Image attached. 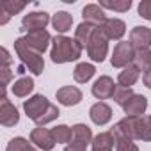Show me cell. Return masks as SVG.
Here are the masks:
<instances>
[{
    "label": "cell",
    "mask_w": 151,
    "mask_h": 151,
    "mask_svg": "<svg viewBox=\"0 0 151 151\" xmlns=\"http://www.w3.org/2000/svg\"><path fill=\"white\" fill-rule=\"evenodd\" d=\"M130 45L133 50H142L151 46V29L149 27H133L130 32Z\"/></svg>",
    "instance_id": "cell-15"
},
{
    "label": "cell",
    "mask_w": 151,
    "mask_h": 151,
    "mask_svg": "<svg viewBox=\"0 0 151 151\" xmlns=\"http://www.w3.org/2000/svg\"><path fill=\"white\" fill-rule=\"evenodd\" d=\"M60 116V112H59V109H57V105H53V103H50V107H48V110L36 121V124L37 126H45V124H48V123H52V121H55L57 117Z\"/></svg>",
    "instance_id": "cell-30"
},
{
    "label": "cell",
    "mask_w": 151,
    "mask_h": 151,
    "mask_svg": "<svg viewBox=\"0 0 151 151\" xmlns=\"http://www.w3.org/2000/svg\"><path fill=\"white\" fill-rule=\"evenodd\" d=\"M87 55L94 62H103L105 57L109 55V39L101 29H96V32L93 34V37L87 45Z\"/></svg>",
    "instance_id": "cell-3"
},
{
    "label": "cell",
    "mask_w": 151,
    "mask_h": 151,
    "mask_svg": "<svg viewBox=\"0 0 151 151\" xmlns=\"http://www.w3.org/2000/svg\"><path fill=\"white\" fill-rule=\"evenodd\" d=\"M30 142L37 147V149H43V151H52L53 146L57 144L53 135H52V130H46L43 126L39 128H34L30 132Z\"/></svg>",
    "instance_id": "cell-9"
},
{
    "label": "cell",
    "mask_w": 151,
    "mask_h": 151,
    "mask_svg": "<svg viewBox=\"0 0 151 151\" xmlns=\"http://www.w3.org/2000/svg\"><path fill=\"white\" fill-rule=\"evenodd\" d=\"M64 151H87V146L82 142H77V140H71L69 144H66Z\"/></svg>",
    "instance_id": "cell-35"
},
{
    "label": "cell",
    "mask_w": 151,
    "mask_h": 151,
    "mask_svg": "<svg viewBox=\"0 0 151 151\" xmlns=\"http://www.w3.org/2000/svg\"><path fill=\"white\" fill-rule=\"evenodd\" d=\"M52 25H53V29H55L57 32H60V36H62L64 32H68V30L71 29V25H73V16H71L69 13H66V11H59V13L53 14Z\"/></svg>",
    "instance_id": "cell-21"
},
{
    "label": "cell",
    "mask_w": 151,
    "mask_h": 151,
    "mask_svg": "<svg viewBox=\"0 0 151 151\" xmlns=\"http://www.w3.org/2000/svg\"><path fill=\"white\" fill-rule=\"evenodd\" d=\"M116 151H139V146L130 139H123L116 142Z\"/></svg>",
    "instance_id": "cell-34"
},
{
    "label": "cell",
    "mask_w": 151,
    "mask_h": 151,
    "mask_svg": "<svg viewBox=\"0 0 151 151\" xmlns=\"http://www.w3.org/2000/svg\"><path fill=\"white\" fill-rule=\"evenodd\" d=\"M100 7L117 13H126L132 7V0H100Z\"/></svg>",
    "instance_id": "cell-28"
},
{
    "label": "cell",
    "mask_w": 151,
    "mask_h": 151,
    "mask_svg": "<svg viewBox=\"0 0 151 151\" xmlns=\"http://www.w3.org/2000/svg\"><path fill=\"white\" fill-rule=\"evenodd\" d=\"M50 41H52V36H50L46 30H36V32H29V34L25 36V43H27L34 52H37V53H41V55L46 52Z\"/></svg>",
    "instance_id": "cell-13"
},
{
    "label": "cell",
    "mask_w": 151,
    "mask_h": 151,
    "mask_svg": "<svg viewBox=\"0 0 151 151\" xmlns=\"http://www.w3.org/2000/svg\"><path fill=\"white\" fill-rule=\"evenodd\" d=\"M137 11H139V16H142L144 20L151 22V0H140Z\"/></svg>",
    "instance_id": "cell-33"
},
{
    "label": "cell",
    "mask_w": 151,
    "mask_h": 151,
    "mask_svg": "<svg viewBox=\"0 0 151 151\" xmlns=\"http://www.w3.org/2000/svg\"><path fill=\"white\" fill-rule=\"evenodd\" d=\"M137 140L151 142V116L137 117Z\"/></svg>",
    "instance_id": "cell-25"
},
{
    "label": "cell",
    "mask_w": 151,
    "mask_h": 151,
    "mask_svg": "<svg viewBox=\"0 0 151 151\" xmlns=\"http://www.w3.org/2000/svg\"><path fill=\"white\" fill-rule=\"evenodd\" d=\"M82 46L77 43V39H71L68 36H55L52 39V50H50V57L55 64H66V62H73L78 60L82 55Z\"/></svg>",
    "instance_id": "cell-1"
},
{
    "label": "cell",
    "mask_w": 151,
    "mask_h": 151,
    "mask_svg": "<svg viewBox=\"0 0 151 151\" xmlns=\"http://www.w3.org/2000/svg\"><path fill=\"white\" fill-rule=\"evenodd\" d=\"M0 13H2V18H0V25H6V23L9 22V18H11V16H9V14H7L2 7H0Z\"/></svg>",
    "instance_id": "cell-39"
},
{
    "label": "cell",
    "mask_w": 151,
    "mask_h": 151,
    "mask_svg": "<svg viewBox=\"0 0 151 151\" xmlns=\"http://www.w3.org/2000/svg\"><path fill=\"white\" fill-rule=\"evenodd\" d=\"M11 91H13V94L18 96V98H27V96L34 91V80H32L30 77H22V78H18V80L13 84Z\"/></svg>",
    "instance_id": "cell-22"
},
{
    "label": "cell",
    "mask_w": 151,
    "mask_h": 151,
    "mask_svg": "<svg viewBox=\"0 0 151 151\" xmlns=\"http://www.w3.org/2000/svg\"><path fill=\"white\" fill-rule=\"evenodd\" d=\"M116 84L110 77H107V75H103V77H100L93 87H91V93L96 100H109V98H114V93H116Z\"/></svg>",
    "instance_id": "cell-8"
},
{
    "label": "cell",
    "mask_w": 151,
    "mask_h": 151,
    "mask_svg": "<svg viewBox=\"0 0 151 151\" xmlns=\"http://www.w3.org/2000/svg\"><path fill=\"white\" fill-rule=\"evenodd\" d=\"M139 75H140V71H139L133 64L126 66V68L119 73V77H117V86H123V87H132V86L139 80Z\"/></svg>",
    "instance_id": "cell-24"
},
{
    "label": "cell",
    "mask_w": 151,
    "mask_h": 151,
    "mask_svg": "<svg viewBox=\"0 0 151 151\" xmlns=\"http://www.w3.org/2000/svg\"><path fill=\"white\" fill-rule=\"evenodd\" d=\"M20 121V114H18V109L7 100V96L0 98V123L2 126H14L18 124Z\"/></svg>",
    "instance_id": "cell-11"
},
{
    "label": "cell",
    "mask_w": 151,
    "mask_h": 151,
    "mask_svg": "<svg viewBox=\"0 0 151 151\" xmlns=\"http://www.w3.org/2000/svg\"><path fill=\"white\" fill-rule=\"evenodd\" d=\"M57 96V101L64 107H75V105H78L82 101V91L78 87H75V86H64L60 89H57L55 93Z\"/></svg>",
    "instance_id": "cell-10"
},
{
    "label": "cell",
    "mask_w": 151,
    "mask_h": 151,
    "mask_svg": "<svg viewBox=\"0 0 151 151\" xmlns=\"http://www.w3.org/2000/svg\"><path fill=\"white\" fill-rule=\"evenodd\" d=\"M0 53H2V57H4V66H9V64H11V57H9V53H7V50L2 48V50H0Z\"/></svg>",
    "instance_id": "cell-38"
},
{
    "label": "cell",
    "mask_w": 151,
    "mask_h": 151,
    "mask_svg": "<svg viewBox=\"0 0 151 151\" xmlns=\"http://www.w3.org/2000/svg\"><path fill=\"white\" fill-rule=\"evenodd\" d=\"M73 128V140H77V142H82V144H89V142H93V132H91V128L87 126V124H82V123H78V124H75V126H71Z\"/></svg>",
    "instance_id": "cell-26"
},
{
    "label": "cell",
    "mask_w": 151,
    "mask_h": 151,
    "mask_svg": "<svg viewBox=\"0 0 151 151\" xmlns=\"http://www.w3.org/2000/svg\"><path fill=\"white\" fill-rule=\"evenodd\" d=\"M94 32H96V27L82 22L77 29H75V39H77V43L82 48H87V45H89V41H91V37H93Z\"/></svg>",
    "instance_id": "cell-20"
},
{
    "label": "cell",
    "mask_w": 151,
    "mask_h": 151,
    "mask_svg": "<svg viewBox=\"0 0 151 151\" xmlns=\"http://www.w3.org/2000/svg\"><path fill=\"white\" fill-rule=\"evenodd\" d=\"M82 16H84V22L100 29L105 22H107V16H105V11L103 7H100V4H87L84 9H82Z\"/></svg>",
    "instance_id": "cell-14"
},
{
    "label": "cell",
    "mask_w": 151,
    "mask_h": 151,
    "mask_svg": "<svg viewBox=\"0 0 151 151\" xmlns=\"http://www.w3.org/2000/svg\"><path fill=\"white\" fill-rule=\"evenodd\" d=\"M93 151H112L116 146V139L110 132H101L93 139Z\"/></svg>",
    "instance_id": "cell-18"
},
{
    "label": "cell",
    "mask_w": 151,
    "mask_h": 151,
    "mask_svg": "<svg viewBox=\"0 0 151 151\" xmlns=\"http://www.w3.org/2000/svg\"><path fill=\"white\" fill-rule=\"evenodd\" d=\"M9 80H11V69H9V66H2V89L7 87Z\"/></svg>",
    "instance_id": "cell-36"
},
{
    "label": "cell",
    "mask_w": 151,
    "mask_h": 151,
    "mask_svg": "<svg viewBox=\"0 0 151 151\" xmlns=\"http://www.w3.org/2000/svg\"><path fill=\"white\" fill-rule=\"evenodd\" d=\"M6 151H37L25 137H14L7 142Z\"/></svg>",
    "instance_id": "cell-29"
},
{
    "label": "cell",
    "mask_w": 151,
    "mask_h": 151,
    "mask_svg": "<svg viewBox=\"0 0 151 151\" xmlns=\"http://www.w3.org/2000/svg\"><path fill=\"white\" fill-rule=\"evenodd\" d=\"M110 133L114 135L116 142L123 140V139H130V140H137V117H123L121 121H117Z\"/></svg>",
    "instance_id": "cell-5"
},
{
    "label": "cell",
    "mask_w": 151,
    "mask_h": 151,
    "mask_svg": "<svg viewBox=\"0 0 151 151\" xmlns=\"http://www.w3.org/2000/svg\"><path fill=\"white\" fill-rule=\"evenodd\" d=\"M52 135L57 144H69L73 140V128H69L68 124H57L55 128H52Z\"/></svg>",
    "instance_id": "cell-27"
},
{
    "label": "cell",
    "mask_w": 151,
    "mask_h": 151,
    "mask_svg": "<svg viewBox=\"0 0 151 151\" xmlns=\"http://www.w3.org/2000/svg\"><path fill=\"white\" fill-rule=\"evenodd\" d=\"M14 52L16 55L20 57V60L23 62L25 68H29V71L32 75H41L43 69H45V60L41 57V53L34 52L27 43H25V37H20L14 41Z\"/></svg>",
    "instance_id": "cell-2"
},
{
    "label": "cell",
    "mask_w": 151,
    "mask_h": 151,
    "mask_svg": "<svg viewBox=\"0 0 151 151\" xmlns=\"http://www.w3.org/2000/svg\"><path fill=\"white\" fill-rule=\"evenodd\" d=\"M94 73H96V68L93 64L80 62V64H77V68L73 69V78H75V82H78V84H86V82H89L94 77Z\"/></svg>",
    "instance_id": "cell-19"
},
{
    "label": "cell",
    "mask_w": 151,
    "mask_h": 151,
    "mask_svg": "<svg viewBox=\"0 0 151 151\" xmlns=\"http://www.w3.org/2000/svg\"><path fill=\"white\" fill-rule=\"evenodd\" d=\"M147 109V98L142 96V94H133L124 105H123V110L128 117H140Z\"/></svg>",
    "instance_id": "cell-16"
},
{
    "label": "cell",
    "mask_w": 151,
    "mask_h": 151,
    "mask_svg": "<svg viewBox=\"0 0 151 151\" xmlns=\"http://www.w3.org/2000/svg\"><path fill=\"white\" fill-rule=\"evenodd\" d=\"M133 46L128 43V41H119L116 46H114V52H112V57H110V64L114 68H121L124 69L126 66H130L133 62Z\"/></svg>",
    "instance_id": "cell-4"
},
{
    "label": "cell",
    "mask_w": 151,
    "mask_h": 151,
    "mask_svg": "<svg viewBox=\"0 0 151 151\" xmlns=\"http://www.w3.org/2000/svg\"><path fill=\"white\" fill-rule=\"evenodd\" d=\"M50 23V14L45 11H34L23 16L22 20V30L29 32H36V30H45V27Z\"/></svg>",
    "instance_id": "cell-7"
},
{
    "label": "cell",
    "mask_w": 151,
    "mask_h": 151,
    "mask_svg": "<svg viewBox=\"0 0 151 151\" xmlns=\"http://www.w3.org/2000/svg\"><path fill=\"white\" fill-rule=\"evenodd\" d=\"M142 82H144V86H146L147 89H151V69L142 75Z\"/></svg>",
    "instance_id": "cell-37"
},
{
    "label": "cell",
    "mask_w": 151,
    "mask_h": 151,
    "mask_svg": "<svg viewBox=\"0 0 151 151\" xmlns=\"http://www.w3.org/2000/svg\"><path fill=\"white\" fill-rule=\"evenodd\" d=\"M48 107H50V101L43 94H34L32 98H29V100L23 101V110H25L27 117L32 119L34 123L48 110Z\"/></svg>",
    "instance_id": "cell-6"
},
{
    "label": "cell",
    "mask_w": 151,
    "mask_h": 151,
    "mask_svg": "<svg viewBox=\"0 0 151 151\" xmlns=\"http://www.w3.org/2000/svg\"><path fill=\"white\" fill-rule=\"evenodd\" d=\"M139 71L147 73L151 69V50L149 48H142V50H135L133 53V62H132Z\"/></svg>",
    "instance_id": "cell-23"
},
{
    "label": "cell",
    "mask_w": 151,
    "mask_h": 151,
    "mask_svg": "<svg viewBox=\"0 0 151 151\" xmlns=\"http://www.w3.org/2000/svg\"><path fill=\"white\" fill-rule=\"evenodd\" d=\"M25 6H27L25 2H11V0H6V2H2L0 7H2L9 16H13V14H18L20 11H23Z\"/></svg>",
    "instance_id": "cell-32"
},
{
    "label": "cell",
    "mask_w": 151,
    "mask_h": 151,
    "mask_svg": "<svg viewBox=\"0 0 151 151\" xmlns=\"http://www.w3.org/2000/svg\"><path fill=\"white\" fill-rule=\"evenodd\" d=\"M109 41H121V37L126 34V23L119 18H107V22L100 27Z\"/></svg>",
    "instance_id": "cell-12"
},
{
    "label": "cell",
    "mask_w": 151,
    "mask_h": 151,
    "mask_svg": "<svg viewBox=\"0 0 151 151\" xmlns=\"http://www.w3.org/2000/svg\"><path fill=\"white\" fill-rule=\"evenodd\" d=\"M89 117L96 126H105L110 119H112V109L105 103V101H98L91 107L89 110Z\"/></svg>",
    "instance_id": "cell-17"
},
{
    "label": "cell",
    "mask_w": 151,
    "mask_h": 151,
    "mask_svg": "<svg viewBox=\"0 0 151 151\" xmlns=\"http://www.w3.org/2000/svg\"><path fill=\"white\" fill-rule=\"evenodd\" d=\"M135 93L132 91V87H123V86H117L116 87V93H114V101L117 103V105H124L132 96H133Z\"/></svg>",
    "instance_id": "cell-31"
}]
</instances>
